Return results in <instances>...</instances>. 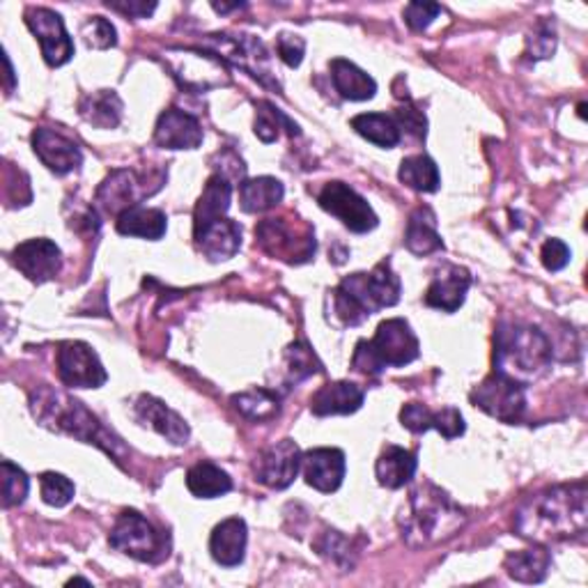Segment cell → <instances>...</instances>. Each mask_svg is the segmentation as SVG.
Wrapping results in <instances>:
<instances>
[{
    "label": "cell",
    "mask_w": 588,
    "mask_h": 588,
    "mask_svg": "<svg viewBox=\"0 0 588 588\" xmlns=\"http://www.w3.org/2000/svg\"><path fill=\"white\" fill-rule=\"evenodd\" d=\"M256 136L262 140V143H274L281 134V129L285 127L290 136H299V127L294 125V122L281 111L276 109L274 104L269 102H258L256 104Z\"/></svg>",
    "instance_id": "cell-39"
},
{
    "label": "cell",
    "mask_w": 588,
    "mask_h": 588,
    "mask_svg": "<svg viewBox=\"0 0 588 588\" xmlns=\"http://www.w3.org/2000/svg\"><path fill=\"white\" fill-rule=\"evenodd\" d=\"M115 228L125 237H143V239H161L168 228V218L161 210L136 205L127 212H122L115 220Z\"/></svg>",
    "instance_id": "cell-29"
},
{
    "label": "cell",
    "mask_w": 588,
    "mask_h": 588,
    "mask_svg": "<svg viewBox=\"0 0 588 588\" xmlns=\"http://www.w3.org/2000/svg\"><path fill=\"white\" fill-rule=\"evenodd\" d=\"M31 409L42 426L86 441V444H94L115 462H122V457L127 455L122 441L97 421V416L83 403L69 398L63 391L39 386L31 396Z\"/></svg>",
    "instance_id": "cell-2"
},
{
    "label": "cell",
    "mask_w": 588,
    "mask_h": 588,
    "mask_svg": "<svg viewBox=\"0 0 588 588\" xmlns=\"http://www.w3.org/2000/svg\"><path fill=\"white\" fill-rule=\"evenodd\" d=\"M405 247L414 256H430L444 249V241H441L437 233V216L430 207H419L414 210L407 224L405 233Z\"/></svg>",
    "instance_id": "cell-32"
},
{
    "label": "cell",
    "mask_w": 588,
    "mask_h": 588,
    "mask_svg": "<svg viewBox=\"0 0 588 588\" xmlns=\"http://www.w3.org/2000/svg\"><path fill=\"white\" fill-rule=\"evenodd\" d=\"M285 195L283 184L276 178H253L239 184V203L247 214H262L274 210Z\"/></svg>",
    "instance_id": "cell-34"
},
{
    "label": "cell",
    "mask_w": 588,
    "mask_h": 588,
    "mask_svg": "<svg viewBox=\"0 0 588 588\" xmlns=\"http://www.w3.org/2000/svg\"><path fill=\"white\" fill-rule=\"evenodd\" d=\"M109 543L113 550L140 563H159L168 556L170 550L166 533L143 518L138 510H122L111 529Z\"/></svg>",
    "instance_id": "cell-10"
},
{
    "label": "cell",
    "mask_w": 588,
    "mask_h": 588,
    "mask_svg": "<svg viewBox=\"0 0 588 588\" xmlns=\"http://www.w3.org/2000/svg\"><path fill=\"white\" fill-rule=\"evenodd\" d=\"M81 37H83V44L88 48H100V52H104V48H111V46L117 44L115 26L104 16H90L83 23Z\"/></svg>",
    "instance_id": "cell-43"
},
{
    "label": "cell",
    "mask_w": 588,
    "mask_h": 588,
    "mask_svg": "<svg viewBox=\"0 0 588 588\" xmlns=\"http://www.w3.org/2000/svg\"><path fill=\"white\" fill-rule=\"evenodd\" d=\"M441 14L437 3H409L405 8V21L411 31H426L430 23Z\"/></svg>",
    "instance_id": "cell-46"
},
{
    "label": "cell",
    "mask_w": 588,
    "mask_h": 588,
    "mask_svg": "<svg viewBox=\"0 0 588 588\" xmlns=\"http://www.w3.org/2000/svg\"><path fill=\"white\" fill-rule=\"evenodd\" d=\"M166 65L186 92H207L230 86L228 65L203 46H176L166 52Z\"/></svg>",
    "instance_id": "cell-9"
},
{
    "label": "cell",
    "mask_w": 588,
    "mask_h": 588,
    "mask_svg": "<svg viewBox=\"0 0 588 588\" xmlns=\"http://www.w3.org/2000/svg\"><path fill=\"white\" fill-rule=\"evenodd\" d=\"M403 428L414 434H421L428 430H439L446 439H455L464 434V419L455 407H444L441 411H430L421 403H409L400 411Z\"/></svg>",
    "instance_id": "cell-24"
},
{
    "label": "cell",
    "mask_w": 588,
    "mask_h": 588,
    "mask_svg": "<svg viewBox=\"0 0 588 588\" xmlns=\"http://www.w3.org/2000/svg\"><path fill=\"white\" fill-rule=\"evenodd\" d=\"M317 203L329 214L342 220V226L350 228L352 233H371L377 228V214L373 207L368 205L361 193H357L350 184L346 182H329L320 195H317Z\"/></svg>",
    "instance_id": "cell-14"
},
{
    "label": "cell",
    "mask_w": 588,
    "mask_h": 588,
    "mask_svg": "<svg viewBox=\"0 0 588 588\" xmlns=\"http://www.w3.org/2000/svg\"><path fill=\"white\" fill-rule=\"evenodd\" d=\"M233 203V186L224 176H212L203 189V195L199 199V205H195L193 214V230H199L212 220L226 216Z\"/></svg>",
    "instance_id": "cell-30"
},
{
    "label": "cell",
    "mask_w": 588,
    "mask_h": 588,
    "mask_svg": "<svg viewBox=\"0 0 588 588\" xmlns=\"http://www.w3.org/2000/svg\"><path fill=\"white\" fill-rule=\"evenodd\" d=\"M193 239L199 251L212 260V262H224L230 260L239 253L241 249V228L237 220L220 216L212 224L193 230Z\"/></svg>",
    "instance_id": "cell-22"
},
{
    "label": "cell",
    "mask_w": 588,
    "mask_h": 588,
    "mask_svg": "<svg viewBox=\"0 0 588 588\" xmlns=\"http://www.w3.org/2000/svg\"><path fill=\"white\" fill-rule=\"evenodd\" d=\"M26 26L39 39L42 56L52 67H60L71 60L74 42L65 31L60 14L48 8H29L26 10Z\"/></svg>",
    "instance_id": "cell-15"
},
{
    "label": "cell",
    "mask_w": 588,
    "mask_h": 588,
    "mask_svg": "<svg viewBox=\"0 0 588 588\" xmlns=\"http://www.w3.org/2000/svg\"><path fill=\"white\" fill-rule=\"evenodd\" d=\"M58 377L71 388H100L106 384L109 375L97 352L81 340H67L56 354Z\"/></svg>",
    "instance_id": "cell-13"
},
{
    "label": "cell",
    "mask_w": 588,
    "mask_h": 588,
    "mask_svg": "<svg viewBox=\"0 0 588 588\" xmlns=\"http://www.w3.org/2000/svg\"><path fill=\"white\" fill-rule=\"evenodd\" d=\"M323 371V363L317 361L315 352L306 346L304 340L292 342L285 350V375L290 384H299Z\"/></svg>",
    "instance_id": "cell-40"
},
{
    "label": "cell",
    "mask_w": 588,
    "mask_h": 588,
    "mask_svg": "<svg viewBox=\"0 0 588 588\" xmlns=\"http://www.w3.org/2000/svg\"><path fill=\"white\" fill-rule=\"evenodd\" d=\"M256 244L276 260L304 264L315 256V233L297 216H269L256 226Z\"/></svg>",
    "instance_id": "cell-8"
},
{
    "label": "cell",
    "mask_w": 588,
    "mask_h": 588,
    "mask_svg": "<svg viewBox=\"0 0 588 588\" xmlns=\"http://www.w3.org/2000/svg\"><path fill=\"white\" fill-rule=\"evenodd\" d=\"M39 485H42V499H44V504L54 506V508L67 506L74 499V493H77V489H74V483L67 476L56 474V472L42 474Z\"/></svg>",
    "instance_id": "cell-42"
},
{
    "label": "cell",
    "mask_w": 588,
    "mask_h": 588,
    "mask_svg": "<svg viewBox=\"0 0 588 588\" xmlns=\"http://www.w3.org/2000/svg\"><path fill=\"white\" fill-rule=\"evenodd\" d=\"M470 285H472V276L464 267H457V264L441 267L426 292V304L437 310L455 313L464 304Z\"/></svg>",
    "instance_id": "cell-23"
},
{
    "label": "cell",
    "mask_w": 588,
    "mask_h": 588,
    "mask_svg": "<svg viewBox=\"0 0 588 588\" xmlns=\"http://www.w3.org/2000/svg\"><path fill=\"white\" fill-rule=\"evenodd\" d=\"M586 483L554 485L529 497L514 512V531L531 543H558L581 535L588 520Z\"/></svg>",
    "instance_id": "cell-1"
},
{
    "label": "cell",
    "mask_w": 588,
    "mask_h": 588,
    "mask_svg": "<svg viewBox=\"0 0 588 588\" xmlns=\"http://www.w3.org/2000/svg\"><path fill=\"white\" fill-rule=\"evenodd\" d=\"M302 472L317 493L331 495L346 478V453L340 449H313L302 455Z\"/></svg>",
    "instance_id": "cell-21"
},
{
    "label": "cell",
    "mask_w": 588,
    "mask_h": 588,
    "mask_svg": "<svg viewBox=\"0 0 588 588\" xmlns=\"http://www.w3.org/2000/svg\"><path fill=\"white\" fill-rule=\"evenodd\" d=\"M122 111H125V104L115 90H97L83 94L79 102L81 117L97 129H115L122 120Z\"/></svg>",
    "instance_id": "cell-28"
},
{
    "label": "cell",
    "mask_w": 588,
    "mask_h": 588,
    "mask_svg": "<svg viewBox=\"0 0 588 588\" xmlns=\"http://www.w3.org/2000/svg\"><path fill=\"white\" fill-rule=\"evenodd\" d=\"M276 52L281 56V60L287 65V67H299L302 60H304V54H306V42L299 37V35H292V33H281L279 39H276Z\"/></svg>",
    "instance_id": "cell-45"
},
{
    "label": "cell",
    "mask_w": 588,
    "mask_h": 588,
    "mask_svg": "<svg viewBox=\"0 0 588 588\" xmlns=\"http://www.w3.org/2000/svg\"><path fill=\"white\" fill-rule=\"evenodd\" d=\"M464 522H467V514L446 493H441L432 483H423L411 489L400 529L409 547H430L449 541Z\"/></svg>",
    "instance_id": "cell-3"
},
{
    "label": "cell",
    "mask_w": 588,
    "mask_h": 588,
    "mask_svg": "<svg viewBox=\"0 0 588 588\" xmlns=\"http://www.w3.org/2000/svg\"><path fill=\"white\" fill-rule=\"evenodd\" d=\"M253 472L258 483L272 489H285L302 472V449L292 439L276 441L274 446L264 449L258 455Z\"/></svg>",
    "instance_id": "cell-16"
},
{
    "label": "cell",
    "mask_w": 588,
    "mask_h": 588,
    "mask_svg": "<svg viewBox=\"0 0 588 588\" xmlns=\"http://www.w3.org/2000/svg\"><path fill=\"white\" fill-rule=\"evenodd\" d=\"M12 260L19 272L33 283H46L60 274L63 253L52 239L37 237L19 244L12 253Z\"/></svg>",
    "instance_id": "cell-17"
},
{
    "label": "cell",
    "mask_w": 588,
    "mask_h": 588,
    "mask_svg": "<svg viewBox=\"0 0 588 588\" xmlns=\"http://www.w3.org/2000/svg\"><path fill=\"white\" fill-rule=\"evenodd\" d=\"M157 186L147 184V176L136 173L132 168H117L100 184L94 195V207L102 214L120 216L136 205H140L147 195L157 193Z\"/></svg>",
    "instance_id": "cell-12"
},
{
    "label": "cell",
    "mask_w": 588,
    "mask_h": 588,
    "mask_svg": "<svg viewBox=\"0 0 588 588\" xmlns=\"http://www.w3.org/2000/svg\"><path fill=\"white\" fill-rule=\"evenodd\" d=\"M554 52H556V33H554V26H552V23H547V21H541L533 29L531 37L527 39V54L533 60H543V58H550Z\"/></svg>",
    "instance_id": "cell-44"
},
{
    "label": "cell",
    "mask_w": 588,
    "mask_h": 588,
    "mask_svg": "<svg viewBox=\"0 0 588 588\" xmlns=\"http://www.w3.org/2000/svg\"><path fill=\"white\" fill-rule=\"evenodd\" d=\"M416 467H419L416 453L400 449V446H386L375 464V474H377L380 485L388 489H398V487H405L414 478Z\"/></svg>",
    "instance_id": "cell-31"
},
{
    "label": "cell",
    "mask_w": 588,
    "mask_h": 588,
    "mask_svg": "<svg viewBox=\"0 0 588 588\" xmlns=\"http://www.w3.org/2000/svg\"><path fill=\"white\" fill-rule=\"evenodd\" d=\"M394 120L398 122V129L400 134L407 132L409 136H414L416 140H426V127H428V122H426V115L421 111H416L411 106L407 109H400Z\"/></svg>",
    "instance_id": "cell-48"
},
{
    "label": "cell",
    "mask_w": 588,
    "mask_h": 588,
    "mask_svg": "<svg viewBox=\"0 0 588 588\" xmlns=\"http://www.w3.org/2000/svg\"><path fill=\"white\" fill-rule=\"evenodd\" d=\"M400 279L391 262H380L371 274H352L333 292V313L342 327H359L382 308L400 302Z\"/></svg>",
    "instance_id": "cell-4"
},
{
    "label": "cell",
    "mask_w": 588,
    "mask_h": 588,
    "mask_svg": "<svg viewBox=\"0 0 588 588\" xmlns=\"http://www.w3.org/2000/svg\"><path fill=\"white\" fill-rule=\"evenodd\" d=\"M186 487L193 497L216 499L230 493L233 480L224 470L216 467L214 462H199L193 464L186 474Z\"/></svg>",
    "instance_id": "cell-35"
},
{
    "label": "cell",
    "mask_w": 588,
    "mask_h": 588,
    "mask_svg": "<svg viewBox=\"0 0 588 588\" xmlns=\"http://www.w3.org/2000/svg\"><path fill=\"white\" fill-rule=\"evenodd\" d=\"M249 543V529L241 518H228L214 527L210 538L212 558L224 568H235L244 561Z\"/></svg>",
    "instance_id": "cell-25"
},
{
    "label": "cell",
    "mask_w": 588,
    "mask_h": 588,
    "mask_svg": "<svg viewBox=\"0 0 588 588\" xmlns=\"http://www.w3.org/2000/svg\"><path fill=\"white\" fill-rule=\"evenodd\" d=\"M552 365V340L538 327L510 323L495 333V373L529 384Z\"/></svg>",
    "instance_id": "cell-5"
},
{
    "label": "cell",
    "mask_w": 588,
    "mask_h": 588,
    "mask_svg": "<svg viewBox=\"0 0 588 588\" xmlns=\"http://www.w3.org/2000/svg\"><path fill=\"white\" fill-rule=\"evenodd\" d=\"M470 398L478 409L504 423H520L527 414V386L499 373L483 380Z\"/></svg>",
    "instance_id": "cell-11"
},
{
    "label": "cell",
    "mask_w": 588,
    "mask_h": 588,
    "mask_svg": "<svg viewBox=\"0 0 588 588\" xmlns=\"http://www.w3.org/2000/svg\"><path fill=\"white\" fill-rule=\"evenodd\" d=\"M506 573L522 584H541L550 575L552 556L545 547H531L522 552H510L504 561Z\"/></svg>",
    "instance_id": "cell-33"
},
{
    "label": "cell",
    "mask_w": 588,
    "mask_h": 588,
    "mask_svg": "<svg viewBox=\"0 0 588 588\" xmlns=\"http://www.w3.org/2000/svg\"><path fill=\"white\" fill-rule=\"evenodd\" d=\"M233 405L244 419L256 421V423L272 421L281 414V396L276 394V391H267V388L244 391V394L233 396Z\"/></svg>",
    "instance_id": "cell-36"
},
{
    "label": "cell",
    "mask_w": 588,
    "mask_h": 588,
    "mask_svg": "<svg viewBox=\"0 0 588 588\" xmlns=\"http://www.w3.org/2000/svg\"><path fill=\"white\" fill-rule=\"evenodd\" d=\"M106 5L115 12L136 16V19H147L157 10V3H136V0H129V3H106Z\"/></svg>",
    "instance_id": "cell-49"
},
{
    "label": "cell",
    "mask_w": 588,
    "mask_h": 588,
    "mask_svg": "<svg viewBox=\"0 0 588 588\" xmlns=\"http://www.w3.org/2000/svg\"><path fill=\"white\" fill-rule=\"evenodd\" d=\"M329 67H331L333 88L340 92L342 100H350V102L373 100L377 92V83L371 74H365L363 69H359L354 63L346 58H333Z\"/></svg>",
    "instance_id": "cell-26"
},
{
    "label": "cell",
    "mask_w": 588,
    "mask_h": 588,
    "mask_svg": "<svg viewBox=\"0 0 588 588\" xmlns=\"http://www.w3.org/2000/svg\"><path fill=\"white\" fill-rule=\"evenodd\" d=\"M0 472H3V506L12 508L26 501L29 489H31V480L21 467H16L14 462L3 460L0 464Z\"/></svg>",
    "instance_id": "cell-41"
},
{
    "label": "cell",
    "mask_w": 588,
    "mask_h": 588,
    "mask_svg": "<svg viewBox=\"0 0 588 588\" xmlns=\"http://www.w3.org/2000/svg\"><path fill=\"white\" fill-rule=\"evenodd\" d=\"M33 150L39 157V161L48 170H54L56 176L74 173V170H79L83 163L81 147L54 129H44V127L35 129Z\"/></svg>",
    "instance_id": "cell-19"
},
{
    "label": "cell",
    "mask_w": 588,
    "mask_h": 588,
    "mask_svg": "<svg viewBox=\"0 0 588 588\" xmlns=\"http://www.w3.org/2000/svg\"><path fill=\"white\" fill-rule=\"evenodd\" d=\"M203 48L218 56L224 63L241 69L256 79L260 86L281 92V83L276 79V71L272 65L267 46L253 35H228V33H214L205 35Z\"/></svg>",
    "instance_id": "cell-7"
},
{
    "label": "cell",
    "mask_w": 588,
    "mask_h": 588,
    "mask_svg": "<svg viewBox=\"0 0 588 588\" xmlns=\"http://www.w3.org/2000/svg\"><path fill=\"white\" fill-rule=\"evenodd\" d=\"M5 67H8V94L14 90V69H12V60L5 56Z\"/></svg>",
    "instance_id": "cell-50"
},
{
    "label": "cell",
    "mask_w": 588,
    "mask_h": 588,
    "mask_svg": "<svg viewBox=\"0 0 588 588\" xmlns=\"http://www.w3.org/2000/svg\"><path fill=\"white\" fill-rule=\"evenodd\" d=\"M352 129L361 134L365 140L386 147V150H391V147H396L403 140L398 122L394 120V115H386V113L357 115L352 117Z\"/></svg>",
    "instance_id": "cell-37"
},
{
    "label": "cell",
    "mask_w": 588,
    "mask_h": 588,
    "mask_svg": "<svg viewBox=\"0 0 588 588\" xmlns=\"http://www.w3.org/2000/svg\"><path fill=\"white\" fill-rule=\"evenodd\" d=\"M400 182L421 193H434L441 184L439 168L428 155H414L400 163Z\"/></svg>",
    "instance_id": "cell-38"
},
{
    "label": "cell",
    "mask_w": 588,
    "mask_h": 588,
    "mask_svg": "<svg viewBox=\"0 0 588 588\" xmlns=\"http://www.w3.org/2000/svg\"><path fill=\"white\" fill-rule=\"evenodd\" d=\"M414 359H419V338L403 317H394L382 323L371 340L359 342L352 368L361 375H380L384 368H405Z\"/></svg>",
    "instance_id": "cell-6"
},
{
    "label": "cell",
    "mask_w": 588,
    "mask_h": 588,
    "mask_svg": "<svg viewBox=\"0 0 588 588\" xmlns=\"http://www.w3.org/2000/svg\"><path fill=\"white\" fill-rule=\"evenodd\" d=\"M363 405V391L352 382H333L315 391L310 398V411L315 416L354 414Z\"/></svg>",
    "instance_id": "cell-27"
},
{
    "label": "cell",
    "mask_w": 588,
    "mask_h": 588,
    "mask_svg": "<svg viewBox=\"0 0 588 588\" xmlns=\"http://www.w3.org/2000/svg\"><path fill=\"white\" fill-rule=\"evenodd\" d=\"M541 260H543V264H545L547 272H561V269L570 262V249H568V244H566V241H561V239H547V241L543 244Z\"/></svg>",
    "instance_id": "cell-47"
},
{
    "label": "cell",
    "mask_w": 588,
    "mask_h": 588,
    "mask_svg": "<svg viewBox=\"0 0 588 588\" xmlns=\"http://www.w3.org/2000/svg\"><path fill=\"white\" fill-rule=\"evenodd\" d=\"M134 419L143 426L159 432L163 439H168L170 444L182 446L189 441V426L184 423L182 416L178 411L170 409L163 400L155 396H138L134 403Z\"/></svg>",
    "instance_id": "cell-18"
},
{
    "label": "cell",
    "mask_w": 588,
    "mask_h": 588,
    "mask_svg": "<svg viewBox=\"0 0 588 588\" xmlns=\"http://www.w3.org/2000/svg\"><path fill=\"white\" fill-rule=\"evenodd\" d=\"M155 143L163 150H195L203 143V127L193 115L168 109L157 120Z\"/></svg>",
    "instance_id": "cell-20"
}]
</instances>
